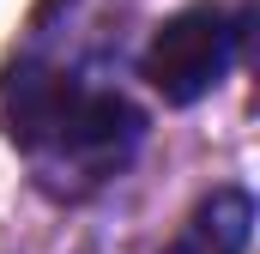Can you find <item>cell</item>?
I'll use <instances>...</instances> for the list:
<instances>
[{"label":"cell","instance_id":"obj_1","mask_svg":"<svg viewBox=\"0 0 260 254\" xmlns=\"http://www.w3.org/2000/svg\"><path fill=\"white\" fill-rule=\"evenodd\" d=\"M12 139L24 145V157L37 164V182L49 194H79L103 188L139 145V109L115 91H91L73 79H12Z\"/></svg>","mask_w":260,"mask_h":254},{"label":"cell","instance_id":"obj_2","mask_svg":"<svg viewBox=\"0 0 260 254\" xmlns=\"http://www.w3.org/2000/svg\"><path fill=\"white\" fill-rule=\"evenodd\" d=\"M230 49H236V30H230L224 6L194 0V6L170 12V18L151 30L139 73H145V85H151L170 109H188V103L212 97V91L224 85V73H230Z\"/></svg>","mask_w":260,"mask_h":254},{"label":"cell","instance_id":"obj_3","mask_svg":"<svg viewBox=\"0 0 260 254\" xmlns=\"http://www.w3.org/2000/svg\"><path fill=\"white\" fill-rule=\"evenodd\" d=\"M254 242V194L248 188H212L176 230L164 254H248Z\"/></svg>","mask_w":260,"mask_h":254}]
</instances>
